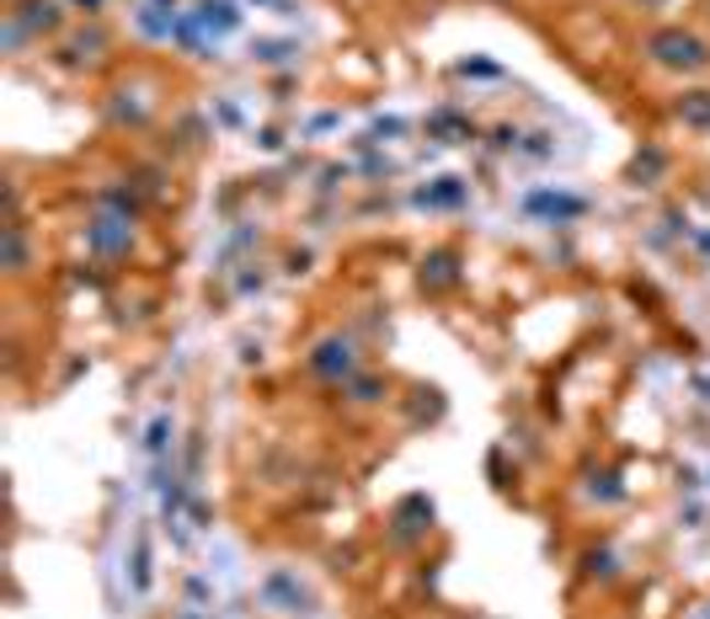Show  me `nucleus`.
I'll return each mask as SVG.
<instances>
[{
  "label": "nucleus",
  "instance_id": "nucleus-1",
  "mask_svg": "<svg viewBox=\"0 0 710 619\" xmlns=\"http://www.w3.org/2000/svg\"><path fill=\"white\" fill-rule=\"evenodd\" d=\"M646 48H652V59L657 65H673V70H700L710 54L700 38H689V33H652L646 38Z\"/></svg>",
  "mask_w": 710,
  "mask_h": 619
},
{
  "label": "nucleus",
  "instance_id": "nucleus-2",
  "mask_svg": "<svg viewBox=\"0 0 710 619\" xmlns=\"http://www.w3.org/2000/svg\"><path fill=\"white\" fill-rule=\"evenodd\" d=\"M678 118L695 128H710V91H689V96L678 102Z\"/></svg>",
  "mask_w": 710,
  "mask_h": 619
}]
</instances>
